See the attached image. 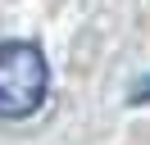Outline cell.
Wrapping results in <instances>:
<instances>
[{
	"mask_svg": "<svg viewBox=\"0 0 150 145\" xmlns=\"http://www.w3.org/2000/svg\"><path fill=\"white\" fill-rule=\"evenodd\" d=\"M50 63L32 41H0V118H32L46 104Z\"/></svg>",
	"mask_w": 150,
	"mask_h": 145,
	"instance_id": "cell-1",
	"label": "cell"
},
{
	"mask_svg": "<svg viewBox=\"0 0 150 145\" xmlns=\"http://www.w3.org/2000/svg\"><path fill=\"white\" fill-rule=\"evenodd\" d=\"M150 100V77L146 82H137V86H132V104H146Z\"/></svg>",
	"mask_w": 150,
	"mask_h": 145,
	"instance_id": "cell-2",
	"label": "cell"
}]
</instances>
